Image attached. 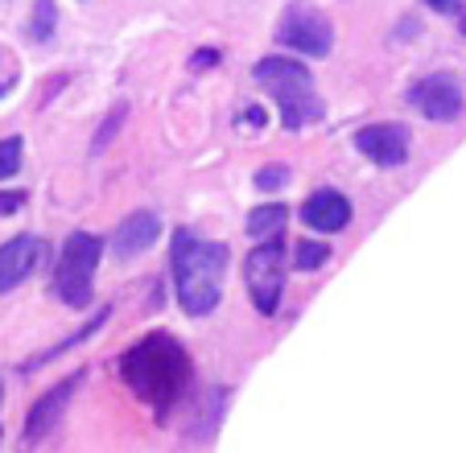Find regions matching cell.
Instances as JSON below:
<instances>
[{
    "mask_svg": "<svg viewBox=\"0 0 466 453\" xmlns=\"http://www.w3.org/2000/svg\"><path fill=\"white\" fill-rule=\"evenodd\" d=\"M433 13H454L458 9V0H425Z\"/></svg>",
    "mask_w": 466,
    "mask_h": 453,
    "instance_id": "ffe728a7",
    "label": "cell"
},
{
    "mask_svg": "<svg viewBox=\"0 0 466 453\" xmlns=\"http://www.w3.org/2000/svg\"><path fill=\"white\" fill-rule=\"evenodd\" d=\"M256 83L273 91V99L281 104V116H285V128H306L309 120L322 116V104L314 96V79L309 70L301 66L298 58H260L252 66Z\"/></svg>",
    "mask_w": 466,
    "mask_h": 453,
    "instance_id": "3957f363",
    "label": "cell"
},
{
    "mask_svg": "<svg viewBox=\"0 0 466 453\" xmlns=\"http://www.w3.org/2000/svg\"><path fill=\"white\" fill-rule=\"evenodd\" d=\"M215 62H219V54H215V50H198V54H194L190 66L198 70V66H215Z\"/></svg>",
    "mask_w": 466,
    "mask_h": 453,
    "instance_id": "d6986e66",
    "label": "cell"
},
{
    "mask_svg": "<svg viewBox=\"0 0 466 453\" xmlns=\"http://www.w3.org/2000/svg\"><path fill=\"white\" fill-rule=\"evenodd\" d=\"M355 145L376 166H405V157H409V132L400 124H368L355 136Z\"/></svg>",
    "mask_w": 466,
    "mask_h": 453,
    "instance_id": "9c48e42d",
    "label": "cell"
},
{
    "mask_svg": "<svg viewBox=\"0 0 466 453\" xmlns=\"http://www.w3.org/2000/svg\"><path fill=\"white\" fill-rule=\"evenodd\" d=\"M285 247L277 239L260 244L244 264V277H248V293H252V306L260 309L264 317L277 314V301H281V285H285Z\"/></svg>",
    "mask_w": 466,
    "mask_h": 453,
    "instance_id": "5b68a950",
    "label": "cell"
},
{
    "mask_svg": "<svg viewBox=\"0 0 466 453\" xmlns=\"http://www.w3.org/2000/svg\"><path fill=\"white\" fill-rule=\"evenodd\" d=\"M99 256H104V239L91 236V231H71L66 247H62L58 272H54V293L58 301H66L71 309L91 306V277L99 268Z\"/></svg>",
    "mask_w": 466,
    "mask_h": 453,
    "instance_id": "277c9868",
    "label": "cell"
},
{
    "mask_svg": "<svg viewBox=\"0 0 466 453\" xmlns=\"http://www.w3.org/2000/svg\"><path fill=\"white\" fill-rule=\"evenodd\" d=\"M50 34H54V0H37V13H34V21H29V37L46 42Z\"/></svg>",
    "mask_w": 466,
    "mask_h": 453,
    "instance_id": "9a60e30c",
    "label": "cell"
},
{
    "mask_svg": "<svg viewBox=\"0 0 466 453\" xmlns=\"http://www.w3.org/2000/svg\"><path fill=\"white\" fill-rule=\"evenodd\" d=\"M21 169V140L9 136V140H0V182L5 177H13Z\"/></svg>",
    "mask_w": 466,
    "mask_h": 453,
    "instance_id": "2e32d148",
    "label": "cell"
},
{
    "mask_svg": "<svg viewBox=\"0 0 466 453\" xmlns=\"http://www.w3.org/2000/svg\"><path fill=\"white\" fill-rule=\"evenodd\" d=\"M458 29H462V34H466V9H462V17H458Z\"/></svg>",
    "mask_w": 466,
    "mask_h": 453,
    "instance_id": "603a6c76",
    "label": "cell"
},
{
    "mask_svg": "<svg viewBox=\"0 0 466 453\" xmlns=\"http://www.w3.org/2000/svg\"><path fill=\"white\" fill-rule=\"evenodd\" d=\"M244 120H248V124H260V120H264V112H260V107H248Z\"/></svg>",
    "mask_w": 466,
    "mask_h": 453,
    "instance_id": "7402d4cb",
    "label": "cell"
},
{
    "mask_svg": "<svg viewBox=\"0 0 466 453\" xmlns=\"http://www.w3.org/2000/svg\"><path fill=\"white\" fill-rule=\"evenodd\" d=\"M409 99L430 120H458L462 116V87L454 83V75H430V79L413 83Z\"/></svg>",
    "mask_w": 466,
    "mask_h": 453,
    "instance_id": "52a82bcc",
    "label": "cell"
},
{
    "mask_svg": "<svg viewBox=\"0 0 466 453\" xmlns=\"http://www.w3.org/2000/svg\"><path fill=\"white\" fill-rule=\"evenodd\" d=\"M326 260H330V247H326V244H314V239H301V244L293 247V264H298L301 272L322 268Z\"/></svg>",
    "mask_w": 466,
    "mask_h": 453,
    "instance_id": "5bb4252c",
    "label": "cell"
},
{
    "mask_svg": "<svg viewBox=\"0 0 466 453\" xmlns=\"http://www.w3.org/2000/svg\"><path fill=\"white\" fill-rule=\"evenodd\" d=\"M285 218H289V210H285L281 202H273V206H260V210H252V215H248V231H252L256 239H260V236H277V231L285 226Z\"/></svg>",
    "mask_w": 466,
    "mask_h": 453,
    "instance_id": "4fadbf2b",
    "label": "cell"
},
{
    "mask_svg": "<svg viewBox=\"0 0 466 453\" xmlns=\"http://www.w3.org/2000/svg\"><path fill=\"white\" fill-rule=\"evenodd\" d=\"M174 288L190 317H203L219 306V280L228 272V247L211 239H194L190 231L174 236Z\"/></svg>",
    "mask_w": 466,
    "mask_h": 453,
    "instance_id": "7a4b0ae2",
    "label": "cell"
},
{
    "mask_svg": "<svg viewBox=\"0 0 466 453\" xmlns=\"http://www.w3.org/2000/svg\"><path fill=\"white\" fill-rule=\"evenodd\" d=\"M83 384V371L79 375H71V379H62V384H54L50 392L42 396V400L29 408V417H25V441H42L46 433H50L54 425L62 420V408L71 404V396H75V388Z\"/></svg>",
    "mask_w": 466,
    "mask_h": 453,
    "instance_id": "30bf717a",
    "label": "cell"
},
{
    "mask_svg": "<svg viewBox=\"0 0 466 453\" xmlns=\"http://www.w3.org/2000/svg\"><path fill=\"white\" fill-rule=\"evenodd\" d=\"M285 169L281 166H273V169H260V174H256V186H264V190H273V186H281L285 182Z\"/></svg>",
    "mask_w": 466,
    "mask_h": 453,
    "instance_id": "ac0fdd59",
    "label": "cell"
},
{
    "mask_svg": "<svg viewBox=\"0 0 466 453\" xmlns=\"http://www.w3.org/2000/svg\"><path fill=\"white\" fill-rule=\"evenodd\" d=\"M301 223L314 226V231H343L351 223V202L339 190H318L301 206Z\"/></svg>",
    "mask_w": 466,
    "mask_h": 453,
    "instance_id": "8fae6325",
    "label": "cell"
},
{
    "mask_svg": "<svg viewBox=\"0 0 466 453\" xmlns=\"http://www.w3.org/2000/svg\"><path fill=\"white\" fill-rule=\"evenodd\" d=\"M21 206V194H13V198H0V210H17Z\"/></svg>",
    "mask_w": 466,
    "mask_h": 453,
    "instance_id": "44dd1931",
    "label": "cell"
},
{
    "mask_svg": "<svg viewBox=\"0 0 466 453\" xmlns=\"http://www.w3.org/2000/svg\"><path fill=\"white\" fill-rule=\"evenodd\" d=\"M277 37H281V45L306 54V58H322V54H330V45H335L330 21L318 9H309V5H298V9L285 13L281 25H277Z\"/></svg>",
    "mask_w": 466,
    "mask_h": 453,
    "instance_id": "8992f818",
    "label": "cell"
},
{
    "mask_svg": "<svg viewBox=\"0 0 466 453\" xmlns=\"http://www.w3.org/2000/svg\"><path fill=\"white\" fill-rule=\"evenodd\" d=\"M42 256H46V244L34 236H17L9 244H0V293H9L21 280L34 277Z\"/></svg>",
    "mask_w": 466,
    "mask_h": 453,
    "instance_id": "ba28073f",
    "label": "cell"
},
{
    "mask_svg": "<svg viewBox=\"0 0 466 453\" xmlns=\"http://www.w3.org/2000/svg\"><path fill=\"white\" fill-rule=\"evenodd\" d=\"M124 379L157 417H166L182 396V388L190 384V358L174 338L149 334L141 347H132L124 355Z\"/></svg>",
    "mask_w": 466,
    "mask_h": 453,
    "instance_id": "6da1fadb",
    "label": "cell"
},
{
    "mask_svg": "<svg viewBox=\"0 0 466 453\" xmlns=\"http://www.w3.org/2000/svg\"><path fill=\"white\" fill-rule=\"evenodd\" d=\"M161 236V218L153 215V210H137V215H128L120 226H116V252L120 256H137L145 252V247H153Z\"/></svg>",
    "mask_w": 466,
    "mask_h": 453,
    "instance_id": "7c38bea8",
    "label": "cell"
},
{
    "mask_svg": "<svg viewBox=\"0 0 466 453\" xmlns=\"http://www.w3.org/2000/svg\"><path fill=\"white\" fill-rule=\"evenodd\" d=\"M17 79H21V66H17V58H13L9 50H0V99H5L13 87H17Z\"/></svg>",
    "mask_w": 466,
    "mask_h": 453,
    "instance_id": "e0dca14e",
    "label": "cell"
}]
</instances>
